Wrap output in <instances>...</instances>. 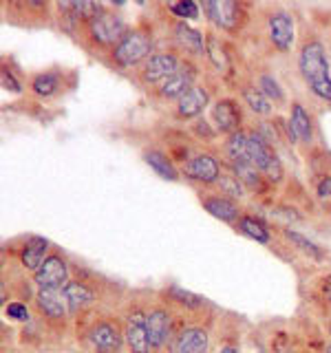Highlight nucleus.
<instances>
[{
    "mask_svg": "<svg viewBox=\"0 0 331 353\" xmlns=\"http://www.w3.org/2000/svg\"><path fill=\"white\" fill-rule=\"evenodd\" d=\"M146 329L150 349H163L170 340V312L166 307H150L146 312Z\"/></svg>",
    "mask_w": 331,
    "mask_h": 353,
    "instance_id": "9b49d317",
    "label": "nucleus"
},
{
    "mask_svg": "<svg viewBox=\"0 0 331 353\" xmlns=\"http://www.w3.org/2000/svg\"><path fill=\"white\" fill-rule=\"evenodd\" d=\"M221 185V194H230V196H243V181L234 174H223L221 172V179L217 181Z\"/></svg>",
    "mask_w": 331,
    "mask_h": 353,
    "instance_id": "bb28decb",
    "label": "nucleus"
},
{
    "mask_svg": "<svg viewBox=\"0 0 331 353\" xmlns=\"http://www.w3.org/2000/svg\"><path fill=\"white\" fill-rule=\"evenodd\" d=\"M181 60L179 55L168 53V51H161V53H152L150 58L139 66V80L143 86H161L163 82H168L170 77L181 69Z\"/></svg>",
    "mask_w": 331,
    "mask_h": 353,
    "instance_id": "20e7f679",
    "label": "nucleus"
},
{
    "mask_svg": "<svg viewBox=\"0 0 331 353\" xmlns=\"http://www.w3.org/2000/svg\"><path fill=\"white\" fill-rule=\"evenodd\" d=\"M29 91L36 97H42V99L58 97L64 91V73H60V71H40L36 75H31Z\"/></svg>",
    "mask_w": 331,
    "mask_h": 353,
    "instance_id": "2eb2a0df",
    "label": "nucleus"
},
{
    "mask_svg": "<svg viewBox=\"0 0 331 353\" xmlns=\"http://www.w3.org/2000/svg\"><path fill=\"white\" fill-rule=\"evenodd\" d=\"M259 88H261V93H263L265 97L270 99V102H272V99H274V102H279V104H281L283 99H285V93H283L281 84L276 82L272 75H268V73H265V75H261V77H259Z\"/></svg>",
    "mask_w": 331,
    "mask_h": 353,
    "instance_id": "a878e982",
    "label": "nucleus"
},
{
    "mask_svg": "<svg viewBox=\"0 0 331 353\" xmlns=\"http://www.w3.org/2000/svg\"><path fill=\"white\" fill-rule=\"evenodd\" d=\"M62 294L66 298V305H69V314L71 316L84 312L86 307H91L93 298H95L91 287H88L86 283H82V281H69L64 285Z\"/></svg>",
    "mask_w": 331,
    "mask_h": 353,
    "instance_id": "6ab92c4d",
    "label": "nucleus"
},
{
    "mask_svg": "<svg viewBox=\"0 0 331 353\" xmlns=\"http://www.w3.org/2000/svg\"><path fill=\"white\" fill-rule=\"evenodd\" d=\"M194 77H197V71L194 66L190 62H183L181 69L177 71L168 82H163L159 88H157V95L163 99V102H179V99L190 91V88L194 86Z\"/></svg>",
    "mask_w": 331,
    "mask_h": 353,
    "instance_id": "f8f14e48",
    "label": "nucleus"
},
{
    "mask_svg": "<svg viewBox=\"0 0 331 353\" xmlns=\"http://www.w3.org/2000/svg\"><path fill=\"white\" fill-rule=\"evenodd\" d=\"M285 234H287V239H290L292 243H296L298 250H303L305 254H309V256H314V259H320V250H318L316 243L305 239L303 234H298V232H290V230H287Z\"/></svg>",
    "mask_w": 331,
    "mask_h": 353,
    "instance_id": "c85d7f7f",
    "label": "nucleus"
},
{
    "mask_svg": "<svg viewBox=\"0 0 331 353\" xmlns=\"http://www.w3.org/2000/svg\"><path fill=\"white\" fill-rule=\"evenodd\" d=\"M126 31H128V27H126L124 18H121L117 11L108 9L104 5L91 20H88V25L84 27V36L93 47L106 49L110 53V49L124 38Z\"/></svg>",
    "mask_w": 331,
    "mask_h": 353,
    "instance_id": "7ed1b4c3",
    "label": "nucleus"
},
{
    "mask_svg": "<svg viewBox=\"0 0 331 353\" xmlns=\"http://www.w3.org/2000/svg\"><path fill=\"white\" fill-rule=\"evenodd\" d=\"M210 102V95H208V88L201 84H194L190 91H188L179 102H177L174 110H177V117L179 119H192L199 117L203 113V108Z\"/></svg>",
    "mask_w": 331,
    "mask_h": 353,
    "instance_id": "f3484780",
    "label": "nucleus"
},
{
    "mask_svg": "<svg viewBox=\"0 0 331 353\" xmlns=\"http://www.w3.org/2000/svg\"><path fill=\"white\" fill-rule=\"evenodd\" d=\"M268 29H270V40L279 51L287 53L292 49L294 38H296V27L292 14H287L283 9H276L268 18Z\"/></svg>",
    "mask_w": 331,
    "mask_h": 353,
    "instance_id": "9d476101",
    "label": "nucleus"
},
{
    "mask_svg": "<svg viewBox=\"0 0 331 353\" xmlns=\"http://www.w3.org/2000/svg\"><path fill=\"white\" fill-rule=\"evenodd\" d=\"M290 132L292 139L303 141V143H312L314 139V121L312 115L307 113L303 104H292V113H290Z\"/></svg>",
    "mask_w": 331,
    "mask_h": 353,
    "instance_id": "412c9836",
    "label": "nucleus"
},
{
    "mask_svg": "<svg viewBox=\"0 0 331 353\" xmlns=\"http://www.w3.org/2000/svg\"><path fill=\"white\" fill-rule=\"evenodd\" d=\"M47 252H49V241L42 236H29L27 243L20 250V263L22 268L36 274L42 263L47 261Z\"/></svg>",
    "mask_w": 331,
    "mask_h": 353,
    "instance_id": "a211bd4d",
    "label": "nucleus"
},
{
    "mask_svg": "<svg viewBox=\"0 0 331 353\" xmlns=\"http://www.w3.org/2000/svg\"><path fill=\"white\" fill-rule=\"evenodd\" d=\"M203 11L221 31H228V33L239 31L241 25H243V20H245L243 5L241 3H232V0H214V3H203Z\"/></svg>",
    "mask_w": 331,
    "mask_h": 353,
    "instance_id": "423d86ee",
    "label": "nucleus"
},
{
    "mask_svg": "<svg viewBox=\"0 0 331 353\" xmlns=\"http://www.w3.org/2000/svg\"><path fill=\"white\" fill-rule=\"evenodd\" d=\"M124 342L128 347V353H150V340L146 329V312L132 309L126 314L124 323Z\"/></svg>",
    "mask_w": 331,
    "mask_h": 353,
    "instance_id": "1a4fd4ad",
    "label": "nucleus"
},
{
    "mask_svg": "<svg viewBox=\"0 0 331 353\" xmlns=\"http://www.w3.org/2000/svg\"><path fill=\"white\" fill-rule=\"evenodd\" d=\"M237 230L243 236H248L257 243H270V230L254 216H241L239 223H237Z\"/></svg>",
    "mask_w": 331,
    "mask_h": 353,
    "instance_id": "b1692460",
    "label": "nucleus"
},
{
    "mask_svg": "<svg viewBox=\"0 0 331 353\" xmlns=\"http://www.w3.org/2000/svg\"><path fill=\"white\" fill-rule=\"evenodd\" d=\"M318 196L323 199V201H331V176L320 179V183H318Z\"/></svg>",
    "mask_w": 331,
    "mask_h": 353,
    "instance_id": "2f4dec72",
    "label": "nucleus"
},
{
    "mask_svg": "<svg viewBox=\"0 0 331 353\" xmlns=\"http://www.w3.org/2000/svg\"><path fill=\"white\" fill-rule=\"evenodd\" d=\"M168 11L174 14L177 18L181 20H197L199 18V5L190 3V0H181V3H174V5H168Z\"/></svg>",
    "mask_w": 331,
    "mask_h": 353,
    "instance_id": "cd10ccee",
    "label": "nucleus"
},
{
    "mask_svg": "<svg viewBox=\"0 0 331 353\" xmlns=\"http://www.w3.org/2000/svg\"><path fill=\"white\" fill-rule=\"evenodd\" d=\"M243 99H245V104H248L257 115H270V113H272V102L261 93V88H259V86H248V88H243Z\"/></svg>",
    "mask_w": 331,
    "mask_h": 353,
    "instance_id": "393cba45",
    "label": "nucleus"
},
{
    "mask_svg": "<svg viewBox=\"0 0 331 353\" xmlns=\"http://www.w3.org/2000/svg\"><path fill=\"white\" fill-rule=\"evenodd\" d=\"M174 353H210V336L203 327H185L172 345Z\"/></svg>",
    "mask_w": 331,
    "mask_h": 353,
    "instance_id": "dca6fc26",
    "label": "nucleus"
},
{
    "mask_svg": "<svg viewBox=\"0 0 331 353\" xmlns=\"http://www.w3.org/2000/svg\"><path fill=\"white\" fill-rule=\"evenodd\" d=\"M210 115H212L214 128L219 132L234 135V132L241 130L243 115H241V108L234 99H219V102H214L212 110H210Z\"/></svg>",
    "mask_w": 331,
    "mask_h": 353,
    "instance_id": "ddd939ff",
    "label": "nucleus"
},
{
    "mask_svg": "<svg viewBox=\"0 0 331 353\" xmlns=\"http://www.w3.org/2000/svg\"><path fill=\"white\" fill-rule=\"evenodd\" d=\"M181 174L188 181L210 185V183H217L221 179V163L214 154L201 152V154H194V157H190L185 161Z\"/></svg>",
    "mask_w": 331,
    "mask_h": 353,
    "instance_id": "0eeeda50",
    "label": "nucleus"
},
{
    "mask_svg": "<svg viewBox=\"0 0 331 353\" xmlns=\"http://www.w3.org/2000/svg\"><path fill=\"white\" fill-rule=\"evenodd\" d=\"M325 353H331V345H329V347L325 349Z\"/></svg>",
    "mask_w": 331,
    "mask_h": 353,
    "instance_id": "72a5a7b5",
    "label": "nucleus"
},
{
    "mask_svg": "<svg viewBox=\"0 0 331 353\" xmlns=\"http://www.w3.org/2000/svg\"><path fill=\"white\" fill-rule=\"evenodd\" d=\"M217 353H241V351L234 349V347H223V349H219Z\"/></svg>",
    "mask_w": 331,
    "mask_h": 353,
    "instance_id": "473e14b6",
    "label": "nucleus"
},
{
    "mask_svg": "<svg viewBox=\"0 0 331 353\" xmlns=\"http://www.w3.org/2000/svg\"><path fill=\"white\" fill-rule=\"evenodd\" d=\"M150 53H152L150 31L141 29V27H132L124 33V38L110 49L108 58L117 69L128 71V69H137V66H141L150 58Z\"/></svg>",
    "mask_w": 331,
    "mask_h": 353,
    "instance_id": "f03ea898",
    "label": "nucleus"
},
{
    "mask_svg": "<svg viewBox=\"0 0 331 353\" xmlns=\"http://www.w3.org/2000/svg\"><path fill=\"white\" fill-rule=\"evenodd\" d=\"M298 71L316 97L331 102V64L325 44L316 36H309L298 51Z\"/></svg>",
    "mask_w": 331,
    "mask_h": 353,
    "instance_id": "f257e3e1",
    "label": "nucleus"
},
{
    "mask_svg": "<svg viewBox=\"0 0 331 353\" xmlns=\"http://www.w3.org/2000/svg\"><path fill=\"white\" fill-rule=\"evenodd\" d=\"M174 40L179 42V47L185 53H192V55H201L205 53V44H203V36L201 31H197L192 27H188L185 22H177L174 27Z\"/></svg>",
    "mask_w": 331,
    "mask_h": 353,
    "instance_id": "4be33fe9",
    "label": "nucleus"
},
{
    "mask_svg": "<svg viewBox=\"0 0 331 353\" xmlns=\"http://www.w3.org/2000/svg\"><path fill=\"white\" fill-rule=\"evenodd\" d=\"M201 205L208 210L214 219L225 221V223H239V219L243 216L239 205L232 201L230 196L214 194V196H201Z\"/></svg>",
    "mask_w": 331,
    "mask_h": 353,
    "instance_id": "aec40b11",
    "label": "nucleus"
},
{
    "mask_svg": "<svg viewBox=\"0 0 331 353\" xmlns=\"http://www.w3.org/2000/svg\"><path fill=\"white\" fill-rule=\"evenodd\" d=\"M88 342L95 353H119L121 342H124V329L117 325V320H95L88 329Z\"/></svg>",
    "mask_w": 331,
    "mask_h": 353,
    "instance_id": "39448f33",
    "label": "nucleus"
},
{
    "mask_svg": "<svg viewBox=\"0 0 331 353\" xmlns=\"http://www.w3.org/2000/svg\"><path fill=\"white\" fill-rule=\"evenodd\" d=\"M0 82H3V88L5 91H11V93H20L22 91V84L14 77V73L3 69V73H0Z\"/></svg>",
    "mask_w": 331,
    "mask_h": 353,
    "instance_id": "7c9ffc66",
    "label": "nucleus"
},
{
    "mask_svg": "<svg viewBox=\"0 0 331 353\" xmlns=\"http://www.w3.org/2000/svg\"><path fill=\"white\" fill-rule=\"evenodd\" d=\"M143 161H146L159 176H163V179H168V181H177V179H179V170L174 168V163L168 157H166L163 152H159V150L143 152Z\"/></svg>",
    "mask_w": 331,
    "mask_h": 353,
    "instance_id": "5701e85b",
    "label": "nucleus"
},
{
    "mask_svg": "<svg viewBox=\"0 0 331 353\" xmlns=\"http://www.w3.org/2000/svg\"><path fill=\"white\" fill-rule=\"evenodd\" d=\"M33 283L38 285V290H64V285L69 283V265L58 254H51L33 274Z\"/></svg>",
    "mask_w": 331,
    "mask_h": 353,
    "instance_id": "6e6552de",
    "label": "nucleus"
},
{
    "mask_svg": "<svg viewBox=\"0 0 331 353\" xmlns=\"http://www.w3.org/2000/svg\"><path fill=\"white\" fill-rule=\"evenodd\" d=\"M36 307L40 316L51 320V323H62L66 314H69V305H66L62 290H38Z\"/></svg>",
    "mask_w": 331,
    "mask_h": 353,
    "instance_id": "4468645a",
    "label": "nucleus"
},
{
    "mask_svg": "<svg viewBox=\"0 0 331 353\" xmlns=\"http://www.w3.org/2000/svg\"><path fill=\"white\" fill-rule=\"evenodd\" d=\"M5 314L11 320H18V323H27V320H29V309H27V305H22V303H9L5 307Z\"/></svg>",
    "mask_w": 331,
    "mask_h": 353,
    "instance_id": "c756f323",
    "label": "nucleus"
}]
</instances>
